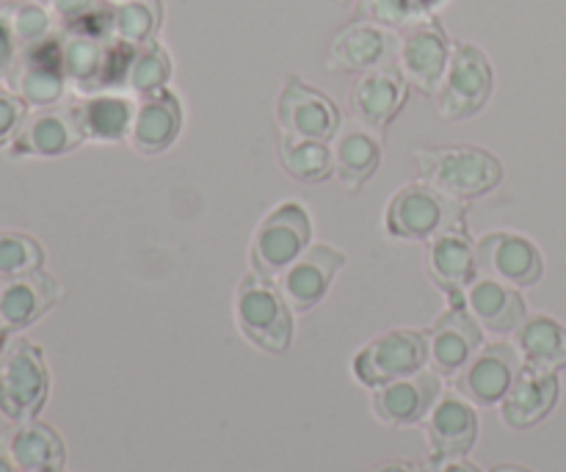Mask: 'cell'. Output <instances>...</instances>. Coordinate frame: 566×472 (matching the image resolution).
Wrapping results in <instances>:
<instances>
[{"instance_id":"26","label":"cell","mask_w":566,"mask_h":472,"mask_svg":"<svg viewBox=\"0 0 566 472\" xmlns=\"http://www.w3.org/2000/svg\"><path fill=\"white\" fill-rule=\"evenodd\" d=\"M77 119H81L86 141L116 144L130 138L136 103L119 92H94L77 99Z\"/></svg>"},{"instance_id":"16","label":"cell","mask_w":566,"mask_h":472,"mask_svg":"<svg viewBox=\"0 0 566 472\" xmlns=\"http://www.w3.org/2000/svg\"><path fill=\"white\" fill-rule=\"evenodd\" d=\"M59 298V280L44 269L14 276V280H3L0 282V335L9 337L33 326L55 307Z\"/></svg>"},{"instance_id":"42","label":"cell","mask_w":566,"mask_h":472,"mask_svg":"<svg viewBox=\"0 0 566 472\" xmlns=\"http://www.w3.org/2000/svg\"><path fill=\"white\" fill-rule=\"evenodd\" d=\"M492 472H531V470L517 468V464H501V468H495Z\"/></svg>"},{"instance_id":"13","label":"cell","mask_w":566,"mask_h":472,"mask_svg":"<svg viewBox=\"0 0 566 472\" xmlns=\"http://www.w3.org/2000/svg\"><path fill=\"white\" fill-rule=\"evenodd\" d=\"M475 265L486 280L512 287H531L542 280V254L534 241L514 232H490L475 243Z\"/></svg>"},{"instance_id":"3","label":"cell","mask_w":566,"mask_h":472,"mask_svg":"<svg viewBox=\"0 0 566 472\" xmlns=\"http://www.w3.org/2000/svg\"><path fill=\"white\" fill-rule=\"evenodd\" d=\"M313 219L298 202H282L260 221L252 235V271L265 280H280L310 247Z\"/></svg>"},{"instance_id":"31","label":"cell","mask_w":566,"mask_h":472,"mask_svg":"<svg viewBox=\"0 0 566 472\" xmlns=\"http://www.w3.org/2000/svg\"><path fill=\"white\" fill-rule=\"evenodd\" d=\"M160 20H164L160 0H119V3H111V39L138 48L144 42H153Z\"/></svg>"},{"instance_id":"44","label":"cell","mask_w":566,"mask_h":472,"mask_svg":"<svg viewBox=\"0 0 566 472\" xmlns=\"http://www.w3.org/2000/svg\"><path fill=\"white\" fill-rule=\"evenodd\" d=\"M114 3H119V0H114Z\"/></svg>"},{"instance_id":"38","label":"cell","mask_w":566,"mask_h":472,"mask_svg":"<svg viewBox=\"0 0 566 472\" xmlns=\"http://www.w3.org/2000/svg\"><path fill=\"white\" fill-rule=\"evenodd\" d=\"M423 472H481L468 459H431V464H423Z\"/></svg>"},{"instance_id":"36","label":"cell","mask_w":566,"mask_h":472,"mask_svg":"<svg viewBox=\"0 0 566 472\" xmlns=\"http://www.w3.org/2000/svg\"><path fill=\"white\" fill-rule=\"evenodd\" d=\"M42 3L48 6L55 22L64 25V31H72V28L81 25L86 17H92L97 11L99 0H42Z\"/></svg>"},{"instance_id":"5","label":"cell","mask_w":566,"mask_h":472,"mask_svg":"<svg viewBox=\"0 0 566 472\" xmlns=\"http://www.w3.org/2000/svg\"><path fill=\"white\" fill-rule=\"evenodd\" d=\"M385 227L398 241H431L451 227H464L462 204L429 182H415L387 202Z\"/></svg>"},{"instance_id":"30","label":"cell","mask_w":566,"mask_h":472,"mask_svg":"<svg viewBox=\"0 0 566 472\" xmlns=\"http://www.w3.org/2000/svg\"><path fill=\"white\" fill-rule=\"evenodd\" d=\"M280 166L298 182H324L335 175V155L329 144L313 141V138H291L280 141Z\"/></svg>"},{"instance_id":"24","label":"cell","mask_w":566,"mask_h":472,"mask_svg":"<svg viewBox=\"0 0 566 472\" xmlns=\"http://www.w3.org/2000/svg\"><path fill=\"white\" fill-rule=\"evenodd\" d=\"M464 307L473 315L481 329L492 335H512L520 329L528 315H525V302L517 293V287L503 285L497 280H475L468 291L462 293Z\"/></svg>"},{"instance_id":"23","label":"cell","mask_w":566,"mask_h":472,"mask_svg":"<svg viewBox=\"0 0 566 472\" xmlns=\"http://www.w3.org/2000/svg\"><path fill=\"white\" fill-rule=\"evenodd\" d=\"M429 274L448 296H462L475 282L479 265H475V243L470 241L462 227L440 232L431 238L429 254H426Z\"/></svg>"},{"instance_id":"1","label":"cell","mask_w":566,"mask_h":472,"mask_svg":"<svg viewBox=\"0 0 566 472\" xmlns=\"http://www.w3.org/2000/svg\"><path fill=\"white\" fill-rule=\"evenodd\" d=\"M420 175L429 186L442 191L446 197L475 199L495 191L503 180L501 160L481 147L470 144H448V147H426L418 149Z\"/></svg>"},{"instance_id":"37","label":"cell","mask_w":566,"mask_h":472,"mask_svg":"<svg viewBox=\"0 0 566 472\" xmlns=\"http://www.w3.org/2000/svg\"><path fill=\"white\" fill-rule=\"evenodd\" d=\"M17 55H20V42H17L14 31H11V22L6 17V11H0V81L11 75L17 64Z\"/></svg>"},{"instance_id":"27","label":"cell","mask_w":566,"mask_h":472,"mask_svg":"<svg viewBox=\"0 0 566 472\" xmlns=\"http://www.w3.org/2000/svg\"><path fill=\"white\" fill-rule=\"evenodd\" d=\"M517 352L531 368L556 374L566 365V326L547 315H528L517 329Z\"/></svg>"},{"instance_id":"28","label":"cell","mask_w":566,"mask_h":472,"mask_svg":"<svg viewBox=\"0 0 566 472\" xmlns=\"http://www.w3.org/2000/svg\"><path fill=\"white\" fill-rule=\"evenodd\" d=\"M61 55H64L66 81L81 92L94 94L103 88L105 61H108V44L88 33L66 31L61 36Z\"/></svg>"},{"instance_id":"2","label":"cell","mask_w":566,"mask_h":472,"mask_svg":"<svg viewBox=\"0 0 566 472\" xmlns=\"http://www.w3.org/2000/svg\"><path fill=\"white\" fill-rule=\"evenodd\" d=\"M50 396L44 352L28 337L6 340L0 363V415L11 423L36 420Z\"/></svg>"},{"instance_id":"10","label":"cell","mask_w":566,"mask_h":472,"mask_svg":"<svg viewBox=\"0 0 566 472\" xmlns=\"http://www.w3.org/2000/svg\"><path fill=\"white\" fill-rule=\"evenodd\" d=\"M451 50L453 48L440 22L434 17H423V20L412 22L398 39V72L420 92H440L448 61H451Z\"/></svg>"},{"instance_id":"43","label":"cell","mask_w":566,"mask_h":472,"mask_svg":"<svg viewBox=\"0 0 566 472\" xmlns=\"http://www.w3.org/2000/svg\"><path fill=\"white\" fill-rule=\"evenodd\" d=\"M3 348H6V337L0 335V363H3Z\"/></svg>"},{"instance_id":"17","label":"cell","mask_w":566,"mask_h":472,"mask_svg":"<svg viewBox=\"0 0 566 472\" xmlns=\"http://www.w3.org/2000/svg\"><path fill=\"white\" fill-rule=\"evenodd\" d=\"M442 398V381L437 370H418L407 379L376 387L374 412L387 426H418L429 418L434 403Z\"/></svg>"},{"instance_id":"25","label":"cell","mask_w":566,"mask_h":472,"mask_svg":"<svg viewBox=\"0 0 566 472\" xmlns=\"http://www.w3.org/2000/svg\"><path fill=\"white\" fill-rule=\"evenodd\" d=\"M9 457L20 472H64L66 448L59 431L39 420L14 423L3 434Z\"/></svg>"},{"instance_id":"14","label":"cell","mask_w":566,"mask_h":472,"mask_svg":"<svg viewBox=\"0 0 566 472\" xmlns=\"http://www.w3.org/2000/svg\"><path fill=\"white\" fill-rule=\"evenodd\" d=\"M343 263H346V254L340 249L326 247V243L307 247V252L276 280V287H280L287 307L293 313H310L315 304L324 302Z\"/></svg>"},{"instance_id":"29","label":"cell","mask_w":566,"mask_h":472,"mask_svg":"<svg viewBox=\"0 0 566 472\" xmlns=\"http://www.w3.org/2000/svg\"><path fill=\"white\" fill-rule=\"evenodd\" d=\"M335 175L346 188H363L381 164V147L368 130H346L335 141Z\"/></svg>"},{"instance_id":"12","label":"cell","mask_w":566,"mask_h":472,"mask_svg":"<svg viewBox=\"0 0 566 472\" xmlns=\"http://www.w3.org/2000/svg\"><path fill=\"white\" fill-rule=\"evenodd\" d=\"M523 368V357L509 343H492L475 352V357L453 376V385L462 398L475 407H495L506 398L509 387Z\"/></svg>"},{"instance_id":"8","label":"cell","mask_w":566,"mask_h":472,"mask_svg":"<svg viewBox=\"0 0 566 472\" xmlns=\"http://www.w3.org/2000/svg\"><path fill=\"white\" fill-rule=\"evenodd\" d=\"M6 83H9L11 94H17L22 103L33 105V108L59 105L64 99L66 86H70L59 33L36 44H28V48H20L14 70L6 77Z\"/></svg>"},{"instance_id":"7","label":"cell","mask_w":566,"mask_h":472,"mask_svg":"<svg viewBox=\"0 0 566 472\" xmlns=\"http://www.w3.org/2000/svg\"><path fill=\"white\" fill-rule=\"evenodd\" d=\"M426 363H429V340L423 332L390 329L370 340L354 357V376L365 387L376 390L381 385L418 374L426 368Z\"/></svg>"},{"instance_id":"18","label":"cell","mask_w":566,"mask_h":472,"mask_svg":"<svg viewBox=\"0 0 566 472\" xmlns=\"http://www.w3.org/2000/svg\"><path fill=\"white\" fill-rule=\"evenodd\" d=\"M398 55V39L379 22H357L337 33L329 50V70L370 72L390 66Z\"/></svg>"},{"instance_id":"6","label":"cell","mask_w":566,"mask_h":472,"mask_svg":"<svg viewBox=\"0 0 566 472\" xmlns=\"http://www.w3.org/2000/svg\"><path fill=\"white\" fill-rule=\"evenodd\" d=\"M492 86H495V72H492L490 55L479 44L457 42L440 92H437L440 116L448 122L470 119L490 103Z\"/></svg>"},{"instance_id":"32","label":"cell","mask_w":566,"mask_h":472,"mask_svg":"<svg viewBox=\"0 0 566 472\" xmlns=\"http://www.w3.org/2000/svg\"><path fill=\"white\" fill-rule=\"evenodd\" d=\"M171 77V59L158 39L144 42L133 50L130 64L125 72V88L133 97H149V94L164 92Z\"/></svg>"},{"instance_id":"39","label":"cell","mask_w":566,"mask_h":472,"mask_svg":"<svg viewBox=\"0 0 566 472\" xmlns=\"http://www.w3.org/2000/svg\"><path fill=\"white\" fill-rule=\"evenodd\" d=\"M370 472H423V464L403 462V459H392V462L376 464V468Z\"/></svg>"},{"instance_id":"20","label":"cell","mask_w":566,"mask_h":472,"mask_svg":"<svg viewBox=\"0 0 566 472\" xmlns=\"http://www.w3.org/2000/svg\"><path fill=\"white\" fill-rule=\"evenodd\" d=\"M426 434L434 459H462L479 437V415L462 396H442L426 418Z\"/></svg>"},{"instance_id":"22","label":"cell","mask_w":566,"mask_h":472,"mask_svg":"<svg viewBox=\"0 0 566 472\" xmlns=\"http://www.w3.org/2000/svg\"><path fill=\"white\" fill-rule=\"evenodd\" d=\"M182 130V103L175 92L164 88L136 103L130 144L142 155H160L177 141Z\"/></svg>"},{"instance_id":"33","label":"cell","mask_w":566,"mask_h":472,"mask_svg":"<svg viewBox=\"0 0 566 472\" xmlns=\"http://www.w3.org/2000/svg\"><path fill=\"white\" fill-rule=\"evenodd\" d=\"M44 265V249L25 232H0V282L31 274Z\"/></svg>"},{"instance_id":"15","label":"cell","mask_w":566,"mask_h":472,"mask_svg":"<svg viewBox=\"0 0 566 472\" xmlns=\"http://www.w3.org/2000/svg\"><path fill=\"white\" fill-rule=\"evenodd\" d=\"M429 363L440 376H457L481 348V326L464 307L462 296H451V307L434 321L426 335Z\"/></svg>"},{"instance_id":"35","label":"cell","mask_w":566,"mask_h":472,"mask_svg":"<svg viewBox=\"0 0 566 472\" xmlns=\"http://www.w3.org/2000/svg\"><path fill=\"white\" fill-rule=\"evenodd\" d=\"M28 116V105L17 94L0 92V147L14 141L17 130L22 127Z\"/></svg>"},{"instance_id":"9","label":"cell","mask_w":566,"mask_h":472,"mask_svg":"<svg viewBox=\"0 0 566 472\" xmlns=\"http://www.w3.org/2000/svg\"><path fill=\"white\" fill-rule=\"evenodd\" d=\"M86 141L75 103L48 105L25 116L9 153L14 158H61Z\"/></svg>"},{"instance_id":"21","label":"cell","mask_w":566,"mask_h":472,"mask_svg":"<svg viewBox=\"0 0 566 472\" xmlns=\"http://www.w3.org/2000/svg\"><path fill=\"white\" fill-rule=\"evenodd\" d=\"M558 401V379L553 370H539V368H520L517 379L509 387L506 398L501 401V415L503 423L509 429H534L536 423L547 418L553 412Z\"/></svg>"},{"instance_id":"34","label":"cell","mask_w":566,"mask_h":472,"mask_svg":"<svg viewBox=\"0 0 566 472\" xmlns=\"http://www.w3.org/2000/svg\"><path fill=\"white\" fill-rule=\"evenodd\" d=\"M6 17H9L11 31H14L20 48L42 42V39L55 33V17L50 14L48 6L39 3V0H20V3H14L6 11Z\"/></svg>"},{"instance_id":"11","label":"cell","mask_w":566,"mask_h":472,"mask_svg":"<svg viewBox=\"0 0 566 472\" xmlns=\"http://www.w3.org/2000/svg\"><path fill=\"white\" fill-rule=\"evenodd\" d=\"M276 119L285 136L329 141L340 130V108L318 88L307 86L302 77L287 75L276 99Z\"/></svg>"},{"instance_id":"4","label":"cell","mask_w":566,"mask_h":472,"mask_svg":"<svg viewBox=\"0 0 566 472\" xmlns=\"http://www.w3.org/2000/svg\"><path fill=\"white\" fill-rule=\"evenodd\" d=\"M235 321L252 346L269 354L287 352L293 340V310L282 298L274 280L252 274L238 285Z\"/></svg>"},{"instance_id":"40","label":"cell","mask_w":566,"mask_h":472,"mask_svg":"<svg viewBox=\"0 0 566 472\" xmlns=\"http://www.w3.org/2000/svg\"><path fill=\"white\" fill-rule=\"evenodd\" d=\"M442 3H446V0H407V6L420 17V20H423V17H431V11L440 9Z\"/></svg>"},{"instance_id":"19","label":"cell","mask_w":566,"mask_h":472,"mask_svg":"<svg viewBox=\"0 0 566 472\" xmlns=\"http://www.w3.org/2000/svg\"><path fill=\"white\" fill-rule=\"evenodd\" d=\"M352 111L368 130H385L407 103V77L396 66L363 72L352 88Z\"/></svg>"},{"instance_id":"41","label":"cell","mask_w":566,"mask_h":472,"mask_svg":"<svg viewBox=\"0 0 566 472\" xmlns=\"http://www.w3.org/2000/svg\"><path fill=\"white\" fill-rule=\"evenodd\" d=\"M0 472H20L14 468V462H11L9 457V448H6L3 437H0Z\"/></svg>"}]
</instances>
